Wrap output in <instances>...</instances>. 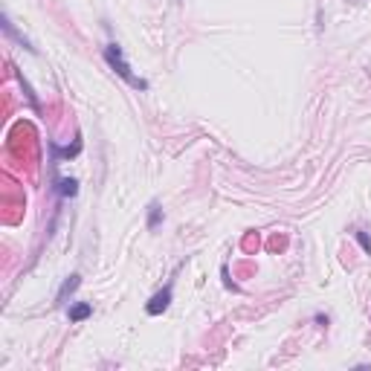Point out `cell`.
Wrapping results in <instances>:
<instances>
[{
    "label": "cell",
    "mask_w": 371,
    "mask_h": 371,
    "mask_svg": "<svg viewBox=\"0 0 371 371\" xmlns=\"http://www.w3.org/2000/svg\"><path fill=\"white\" fill-rule=\"evenodd\" d=\"M105 61L116 70L119 79H125L131 87H136V90H148V82L145 79H139V76H134V70H131V64L122 58V46L119 44H108L105 46Z\"/></svg>",
    "instance_id": "1"
},
{
    "label": "cell",
    "mask_w": 371,
    "mask_h": 371,
    "mask_svg": "<svg viewBox=\"0 0 371 371\" xmlns=\"http://www.w3.org/2000/svg\"><path fill=\"white\" fill-rule=\"evenodd\" d=\"M171 296H174V281H168L160 293H154L151 296V302L145 305V310H148V316H160L168 305H171Z\"/></svg>",
    "instance_id": "2"
},
{
    "label": "cell",
    "mask_w": 371,
    "mask_h": 371,
    "mask_svg": "<svg viewBox=\"0 0 371 371\" xmlns=\"http://www.w3.org/2000/svg\"><path fill=\"white\" fill-rule=\"evenodd\" d=\"M93 313V305L90 302H76L70 308V322H82V319H87Z\"/></svg>",
    "instance_id": "3"
},
{
    "label": "cell",
    "mask_w": 371,
    "mask_h": 371,
    "mask_svg": "<svg viewBox=\"0 0 371 371\" xmlns=\"http://www.w3.org/2000/svg\"><path fill=\"white\" fill-rule=\"evenodd\" d=\"M3 29H6V35H12V38H18V41H20V46H27V50H29V53H35V46H32V44H29V41H27V38H23V35H20V32H18V29H15V27H12V20H9V18H6V15H3Z\"/></svg>",
    "instance_id": "4"
},
{
    "label": "cell",
    "mask_w": 371,
    "mask_h": 371,
    "mask_svg": "<svg viewBox=\"0 0 371 371\" xmlns=\"http://www.w3.org/2000/svg\"><path fill=\"white\" fill-rule=\"evenodd\" d=\"M160 220H163V209H160V203H151L148 206V229H157Z\"/></svg>",
    "instance_id": "5"
},
{
    "label": "cell",
    "mask_w": 371,
    "mask_h": 371,
    "mask_svg": "<svg viewBox=\"0 0 371 371\" xmlns=\"http://www.w3.org/2000/svg\"><path fill=\"white\" fill-rule=\"evenodd\" d=\"M76 287H79V276H70V279L61 284V290H58V302H64L67 299V293H72Z\"/></svg>",
    "instance_id": "6"
},
{
    "label": "cell",
    "mask_w": 371,
    "mask_h": 371,
    "mask_svg": "<svg viewBox=\"0 0 371 371\" xmlns=\"http://www.w3.org/2000/svg\"><path fill=\"white\" fill-rule=\"evenodd\" d=\"M58 191H61L64 197H72V194L79 191V183L72 180V177H70V180H61V183H58Z\"/></svg>",
    "instance_id": "7"
},
{
    "label": "cell",
    "mask_w": 371,
    "mask_h": 371,
    "mask_svg": "<svg viewBox=\"0 0 371 371\" xmlns=\"http://www.w3.org/2000/svg\"><path fill=\"white\" fill-rule=\"evenodd\" d=\"M354 235H357V241H360V246H362V250H365V253L371 255V238H368V232H362V229H357Z\"/></svg>",
    "instance_id": "8"
}]
</instances>
